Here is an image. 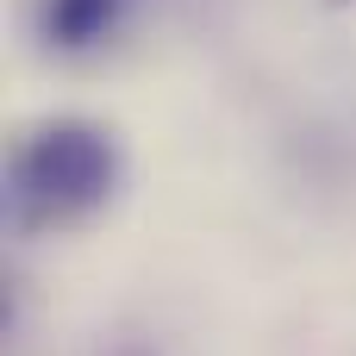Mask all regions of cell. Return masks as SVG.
Returning a JSON list of instances; mask_svg holds the SVG:
<instances>
[{
    "mask_svg": "<svg viewBox=\"0 0 356 356\" xmlns=\"http://www.w3.org/2000/svg\"><path fill=\"white\" fill-rule=\"evenodd\" d=\"M119 188V144L88 119L31 131L13 156V219L25 232H63L100 213Z\"/></svg>",
    "mask_w": 356,
    "mask_h": 356,
    "instance_id": "obj_1",
    "label": "cell"
},
{
    "mask_svg": "<svg viewBox=\"0 0 356 356\" xmlns=\"http://www.w3.org/2000/svg\"><path fill=\"white\" fill-rule=\"evenodd\" d=\"M113 19H119V0H44V31L63 50H81V44L106 38Z\"/></svg>",
    "mask_w": 356,
    "mask_h": 356,
    "instance_id": "obj_2",
    "label": "cell"
}]
</instances>
